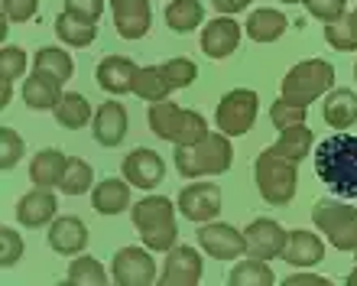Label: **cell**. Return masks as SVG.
<instances>
[{"label": "cell", "instance_id": "17", "mask_svg": "<svg viewBox=\"0 0 357 286\" xmlns=\"http://www.w3.org/2000/svg\"><path fill=\"white\" fill-rule=\"evenodd\" d=\"M137 62L127 56H107L101 59V66H98V85L104 91H111V95H127L133 91V82H137Z\"/></svg>", "mask_w": 357, "mask_h": 286}, {"label": "cell", "instance_id": "38", "mask_svg": "<svg viewBox=\"0 0 357 286\" xmlns=\"http://www.w3.org/2000/svg\"><path fill=\"white\" fill-rule=\"evenodd\" d=\"M23 156V137L13 130V127H3L0 130V166L3 170H13Z\"/></svg>", "mask_w": 357, "mask_h": 286}, {"label": "cell", "instance_id": "50", "mask_svg": "<svg viewBox=\"0 0 357 286\" xmlns=\"http://www.w3.org/2000/svg\"><path fill=\"white\" fill-rule=\"evenodd\" d=\"M282 3H302V0H282Z\"/></svg>", "mask_w": 357, "mask_h": 286}, {"label": "cell", "instance_id": "34", "mask_svg": "<svg viewBox=\"0 0 357 286\" xmlns=\"http://www.w3.org/2000/svg\"><path fill=\"white\" fill-rule=\"evenodd\" d=\"M91 182H94L91 166H88L85 160L72 156L68 166H66V176H62V182H59V189L66 192V195H85V192L91 189Z\"/></svg>", "mask_w": 357, "mask_h": 286}, {"label": "cell", "instance_id": "31", "mask_svg": "<svg viewBox=\"0 0 357 286\" xmlns=\"http://www.w3.org/2000/svg\"><path fill=\"white\" fill-rule=\"evenodd\" d=\"M202 3L198 0H172L166 7V23H169L172 33H192V29L202 23Z\"/></svg>", "mask_w": 357, "mask_h": 286}, {"label": "cell", "instance_id": "46", "mask_svg": "<svg viewBox=\"0 0 357 286\" xmlns=\"http://www.w3.org/2000/svg\"><path fill=\"white\" fill-rule=\"evenodd\" d=\"M250 0H215V10L221 13V17H231V13H237V10H244Z\"/></svg>", "mask_w": 357, "mask_h": 286}, {"label": "cell", "instance_id": "12", "mask_svg": "<svg viewBox=\"0 0 357 286\" xmlns=\"http://www.w3.org/2000/svg\"><path fill=\"white\" fill-rule=\"evenodd\" d=\"M198 241H202V250H208L211 257L218 260H237L241 254H247V238L244 231L231 228V225H205L198 231Z\"/></svg>", "mask_w": 357, "mask_h": 286}, {"label": "cell", "instance_id": "39", "mask_svg": "<svg viewBox=\"0 0 357 286\" xmlns=\"http://www.w3.org/2000/svg\"><path fill=\"white\" fill-rule=\"evenodd\" d=\"M26 68V52L20 46H3L0 49V78L3 82H13V78L23 75Z\"/></svg>", "mask_w": 357, "mask_h": 286}, {"label": "cell", "instance_id": "15", "mask_svg": "<svg viewBox=\"0 0 357 286\" xmlns=\"http://www.w3.org/2000/svg\"><path fill=\"white\" fill-rule=\"evenodd\" d=\"M114 27L123 39H143L153 27L150 0H111Z\"/></svg>", "mask_w": 357, "mask_h": 286}, {"label": "cell", "instance_id": "42", "mask_svg": "<svg viewBox=\"0 0 357 286\" xmlns=\"http://www.w3.org/2000/svg\"><path fill=\"white\" fill-rule=\"evenodd\" d=\"M39 0H3V17L10 23H26V20L36 17Z\"/></svg>", "mask_w": 357, "mask_h": 286}, {"label": "cell", "instance_id": "7", "mask_svg": "<svg viewBox=\"0 0 357 286\" xmlns=\"http://www.w3.org/2000/svg\"><path fill=\"white\" fill-rule=\"evenodd\" d=\"M312 221L321 234H328V241L338 250H357V209L344 202L321 199L312 209Z\"/></svg>", "mask_w": 357, "mask_h": 286}, {"label": "cell", "instance_id": "51", "mask_svg": "<svg viewBox=\"0 0 357 286\" xmlns=\"http://www.w3.org/2000/svg\"><path fill=\"white\" fill-rule=\"evenodd\" d=\"M354 75H357V66H354Z\"/></svg>", "mask_w": 357, "mask_h": 286}, {"label": "cell", "instance_id": "3", "mask_svg": "<svg viewBox=\"0 0 357 286\" xmlns=\"http://www.w3.org/2000/svg\"><path fill=\"white\" fill-rule=\"evenodd\" d=\"M146 121H150V130L160 140H169L176 146H192L202 137H208V124L198 111H185V107L172 105V101H156L146 111Z\"/></svg>", "mask_w": 357, "mask_h": 286}, {"label": "cell", "instance_id": "33", "mask_svg": "<svg viewBox=\"0 0 357 286\" xmlns=\"http://www.w3.org/2000/svg\"><path fill=\"white\" fill-rule=\"evenodd\" d=\"M56 121L68 130H78L91 121V105L85 101V95H62V101L56 105Z\"/></svg>", "mask_w": 357, "mask_h": 286}, {"label": "cell", "instance_id": "8", "mask_svg": "<svg viewBox=\"0 0 357 286\" xmlns=\"http://www.w3.org/2000/svg\"><path fill=\"white\" fill-rule=\"evenodd\" d=\"M257 91H250V88H234V91H227L225 98H221V105H218V130L227 137H241L247 134L250 127H254L257 121Z\"/></svg>", "mask_w": 357, "mask_h": 286}, {"label": "cell", "instance_id": "44", "mask_svg": "<svg viewBox=\"0 0 357 286\" xmlns=\"http://www.w3.org/2000/svg\"><path fill=\"white\" fill-rule=\"evenodd\" d=\"M66 10L75 13V17H85V20H101V10H104V0H66Z\"/></svg>", "mask_w": 357, "mask_h": 286}, {"label": "cell", "instance_id": "47", "mask_svg": "<svg viewBox=\"0 0 357 286\" xmlns=\"http://www.w3.org/2000/svg\"><path fill=\"white\" fill-rule=\"evenodd\" d=\"M10 95H13V82H3V91H0V107L10 105Z\"/></svg>", "mask_w": 357, "mask_h": 286}, {"label": "cell", "instance_id": "29", "mask_svg": "<svg viewBox=\"0 0 357 286\" xmlns=\"http://www.w3.org/2000/svg\"><path fill=\"white\" fill-rule=\"evenodd\" d=\"M172 91V85L166 82L160 66H146L137 72V82H133V95L143 98L146 105H156V101H166Z\"/></svg>", "mask_w": 357, "mask_h": 286}, {"label": "cell", "instance_id": "16", "mask_svg": "<svg viewBox=\"0 0 357 286\" xmlns=\"http://www.w3.org/2000/svg\"><path fill=\"white\" fill-rule=\"evenodd\" d=\"M241 43V27L231 17H218L202 29V52L208 59H227Z\"/></svg>", "mask_w": 357, "mask_h": 286}, {"label": "cell", "instance_id": "13", "mask_svg": "<svg viewBox=\"0 0 357 286\" xmlns=\"http://www.w3.org/2000/svg\"><path fill=\"white\" fill-rule=\"evenodd\" d=\"M162 176H166V163L156 150H146V146H137V150L123 160V179L137 186V189H153L160 186Z\"/></svg>", "mask_w": 357, "mask_h": 286}, {"label": "cell", "instance_id": "26", "mask_svg": "<svg viewBox=\"0 0 357 286\" xmlns=\"http://www.w3.org/2000/svg\"><path fill=\"white\" fill-rule=\"evenodd\" d=\"M33 72H43V75L56 78L59 85H66L68 78H72V72H75V62H72V56H68L66 49L43 46L36 52V59H33Z\"/></svg>", "mask_w": 357, "mask_h": 286}, {"label": "cell", "instance_id": "20", "mask_svg": "<svg viewBox=\"0 0 357 286\" xmlns=\"http://www.w3.org/2000/svg\"><path fill=\"white\" fill-rule=\"evenodd\" d=\"M88 244V228L82 218H56L52 221V228H49V248L56 250V254H82Z\"/></svg>", "mask_w": 357, "mask_h": 286}, {"label": "cell", "instance_id": "4", "mask_svg": "<svg viewBox=\"0 0 357 286\" xmlns=\"http://www.w3.org/2000/svg\"><path fill=\"white\" fill-rule=\"evenodd\" d=\"M133 225L140 231L143 244L150 250H169L176 248V209L166 195H150L133 205Z\"/></svg>", "mask_w": 357, "mask_h": 286}, {"label": "cell", "instance_id": "2", "mask_svg": "<svg viewBox=\"0 0 357 286\" xmlns=\"http://www.w3.org/2000/svg\"><path fill=\"white\" fill-rule=\"evenodd\" d=\"M231 163H234V146H231L227 134H208L192 146H176V170L185 179L221 176L231 170Z\"/></svg>", "mask_w": 357, "mask_h": 286}, {"label": "cell", "instance_id": "35", "mask_svg": "<svg viewBox=\"0 0 357 286\" xmlns=\"http://www.w3.org/2000/svg\"><path fill=\"white\" fill-rule=\"evenodd\" d=\"M68 283H82V286H104L107 283V273L94 257H78L72 260L68 267Z\"/></svg>", "mask_w": 357, "mask_h": 286}, {"label": "cell", "instance_id": "18", "mask_svg": "<svg viewBox=\"0 0 357 286\" xmlns=\"http://www.w3.org/2000/svg\"><path fill=\"white\" fill-rule=\"evenodd\" d=\"M91 134L101 146H117V143L127 137V111H123L121 101H104L98 107V114L91 121Z\"/></svg>", "mask_w": 357, "mask_h": 286}, {"label": "cell", "instance_id": "11", "mask_svg": "<svg viewBox=\"0 0 357 286\" xmlns=\"http://www.w3.org/2000/svg\"><path fill=\"white\" fill-rule=\"evenodd\" d=\"M244 238H247V254H250V257L273 260V257H282V248H286V241H289V231H282L273 218H257L247 225Z\"/></svg>", "mask_w": 357, "mask_h": 286}, {"label": "cell", "instance_id": "9", "mask_svg": "<svg viewBox=\"0 0 357 286\" xmlns=\"http://www.w3.org/2000/svg\"><path fill=\"white\" fill-rule=\"evenodd\" d=\"M111 277L121 286H150L156 280V260L143 248H123L114 254Z\"/></svg>", "mask_w": 357, "mask_h": 286}, {"label": "cell", "instance_id": "19", "mask_svg": "<svg viewBox=\"0 0 357 286\" xmlns=\"http://www.w3.org/2000/svg\"><path fill=\"white\" fill-rule=\"evenodd\" d=\"M56 209H59L56 195L49 189H39L36 186V189L26 192V195L17 202V218H20V225H26V228H43L46 221L56 218Z\"/></svg>", "mask_w": 357, "mask_h": 286}, {"label": "cell", "instance_id": "10", "mask_svg": "<svg viewBox=\"0 0 357 286\" xmlns=\"http://www.w3.org/2000/svg\"><path fill=\"white\" fill-rule=\"evenodd\" d=\"M178 211L185 215L188 221H215L218 211H221V189L215 182H195V186H185L178 192Z\"/></svg>", "mask_w": 357, "mask_h": 286}, {"label": "cell", "instance_id": "24", "mask_svg": "<svg viewBox=\"0 0 357 286\" xmlns=\"http://www.w3.org/2000/svg\"><path fill=\"white\" fill-rule=\"evenodd\" d=\"M23 101H26L33 111H46V107H56L62 101V85L56 78L43 75V72H33V75L23 82Z\"/></svg>", "mask_w": 357, "mask_h": 286}, {"label": "cell", "instance_id": "22", "mask_svg": "<svg viewBox=\"0 0 357 286\" xmlns=\"http://www.w3.org/2000/svg\"><path fill=\"white\" fill-rule=\"evenodd\" d=\"M321 117L331 130H348L357 124V95L351 88H335L328 98H325V107H321Z\"/></svg>", "mask_w": 357, "mask_h": 286}, {"label": "cell", "instance_id": "49", "mask_svg": "<svg viewBox=\"0 0 357 286\" xmlns=\"http://www.w3.org/2000/svg\"><path fill=\"white\" fill-rule=\"evenodd\" d=\"M348 286H357V267L348 273Z\"/></svg>", "mask_w": 357, "mask_h": 286}, {"label": "cell", "instance_id": "36", "mask_svg": "<svg viewBox=\"0 0 357 286\" xmlns=\"http://www.w3.org/2000/svg\"><path fill=\"white\" fill-rule=\"evenodd\" d=\"M160 68H162V75H166V82H169L172 88H188L198 78L195 62H192V59H182V56L169 59V62H162Z\"/></svg>", "mask_w": 357, "mask_h": 286}, {"label": "cell", "instance_id": "25", "mask_svg": "<svg viewBox=\"0 0 357 286\" xmlns=\"http://www.w3.org/2000/svg\"><path fill=\"white\" fill-rule=\"evenodd\" d=\"M289 27V20L282 17L280 10H254L250 17H247V36L254 39V43H273V39H280Z\"/></svg>", "mask_w": 357, "mask_h": 286}, {"label": "cell", "instance_id": "43", "mask_svg": "<svg viewBox=\"0 0 357 286\" xmlns=\"http://www.w3.org/2000/svg\"><path fill=\"white\" fill-rule=\"evenodd\" d=\"M0 241H3V254H0V264L3 267H13L20 257H23V238H20L13 228L0 231Z\"/></svg>", "mask_w": 357, "mask_h": 286}, {"label": "cell", "instance_id": "30", "mask_svg": "<svg viewBox=\"0 0 357 286\" xmlns=\"http://www.w3.org/2000/svg\"><path fill=\"white\" fill-rule=\"evenodd\" d=\"M309 146H312V130H309V124L302 121V124L286 127V130H282V137H280V143H276L273 150L280 153V156H286V160L299 163V160H305V156H309Z\"/></svg>", "mask_w": 357, "mask_h": 286}, {"label": "cell", "instance_id": "14", "mask_svg": "<svg viewBox=\"0 0 357 286\" xmlns=\"http://www.w3.org/2000/svg\"><path fill=\"white\" fill-rule=\"evenodd\" d=\"M202 280V257L195 248H169L166 250V267H162V286H195Z\"/></svg>", "mask_w": 357, "mask_h": 286}, {"label": "cell", "instance_id": "23", "mask_svg": "<svg viewBox=\"0 0 357 286\" xmlns=\"http://www.w3.org/2000/svg\"><path fill=\"white\" fill-rule=\"evenodd\" d=\"M66 166H68V156L62 150H39L29 163V179L36 182L39 189H52L62 182L66 176Z\"/></svg>", "mask_w": 357, "mask_h": 286}, {"label": "cell", "instance_id": "28", "mask_svg": "<svg viewBox=\"0 0 357 286\" xmlns=\"http://www.w3.org/2000/svg\"><path fill=\"white\" fill-rule=\"evenodd\" d=\"M94 33H98V23L94 20H85V17H75V13H59L56 17V36L68 46H91L94 43Z\"/></svg>", "mask_w": 357, "mask_h": 286}, {"label": "cell", "instance_id": "5", "mask_svg": "<svg viewBox=\"0 0 357 286\" xmlns=\"http://www.w3.org/2000/svg\"><path fill=\"white\" fill-rule=\"evenodd\" d=\"M335 82V68L325 59H305L299 66L289 68V75L282 78V91L280 98L289 105L309 107L315 98H321Z\"/></svg>", "mask_w": 357, "mask_h": 286}, {"label": "cell", "instance_id": "27", "mask_svg": "<svg viewBox=\"0 0 357 286\" xmlns=\"http://www.w3.org/2000/svg\"><path fill=\"white\" fill-rule=\"evenodd\" d=\"M91 205L94 211H101V215H117L130 205V186L123 179H104L98 182V189L91 195Z\"/></svg>", "mask_w": 357, "mask_h": 286}, {"label": "cell", "instance_id": "21", "mask_svg": "<svg viewBox=\"0 0 357 286\" xmlns=\"http://www.w3.org/2000/svg\"><path fill=\"white\" fill-rule=\"evenodd\" d=\"M325 257V244H321L319 234L312 231H289V241L282 248V260L292 264V267H315L319 260Z\"/></svg>", "mask_w": 357, "mask_h": 286}, {"label": "cell", "instance_id": "45", "mask_svg": "<svg viewBox=\"0 0 357 286\" xmlns=\"http://www.w3.org/2000/svg\"><path fill=\"white\" fill-rule=\"evenodd\" d=\"M328 280L325 277H315V273H292L289 280H286V286H325Z\"/></svg>", "mask_w": 357, "mask_h": 286}, {"label": "cell", "instance_id": "6", "mask_svg": "<svg viewBox=\"0 0 357 286\" xmlns=\"http://www.w3.org/2000/svg\"><path fill=\"white\" fill-rule=\"evenodd\" d=\"M254 176H257V189L264 195V202L270 205H289L292 195H296V163L280 156L273 150H264L257 156V166H254Z\"/></svg>", "mask_w": 357, "mask_h": 286}, {"label": "cell", "instance_id": "40", "mask_svg": "<svg viewBox=\"0 0 357 286\" xmlns=\"http://www.w3.org/2000/svg\"><path fill=\"white\" fill-rule=\"evenodd\" d=\"M305 111H309V107L289 105V101L276 98V105L270 107V121L280 127V130H286V127H292V124H302V121H305Z\"/></svg>", "mask_w": 357, "mask_h": 286}, {"label": "cell", "instance_id": "37", "mask_svg": "<svg viewBox=\"0 0 357 286\" xmlns=\"http://www.w3.org/2000/svg\"><path fill=\"white\" fill-rule=\"evenodd\" d=\"M325 39H328L331 49H338V52H354V49H357V39H354V33H351L348 13H341L338 20L325 23Z\"/></svg>", "mask_w": 357, "mask_h": 286}, {"label": "cell", "instance_id": "32", "mask_svg": "<svg viewBox=\"0 0 357 286\" xmlns=\"http://www.w3.org/2000/svg\"><path fill=\"white\" fill-rule=\"evenodd\" d=\"M231 286H273V270L266 260L260 257H250V260H241L234 270H231Z\"/></svg>", "mask_w": 357, "mask_h": 286}, {"label": "cell", "instance_id": "41", "mask_svg": "<svg viewBox=\"0 0 357 286\" xmlns=\"http://www.w3.org/2000/svg\"><path fill=\"white\" fill-rule=\"evenodd\" d=\"M302 3H305L312 17L321 20V23H331V20H338L341 13H344V0H302Z\"/></svg>", "mask_w": 357, "mask_h": 286}, {"label": "cell", "instance_id": "48", "mask_svg": "<svg viewBox=\"0 0 357 286\" xmlns=\"http://www.w3.org/2000/svg\"><path fill=\"white\" fill-rule=\"evenodd\" d=\"M348 23H351V33H354V39H357V10L348 13Z\"/></svg>", "mask_w": 357, "mask_h": 286}, {"label": "cell", "instance_id": "52", "mask_svg": "<svg viewBox=\"0 0 357 286\" xmlns=\"http://www.w3.org/2000/svg\"><path fill=\"white\" fill-rule=\"evenodd\" d=\"M354 254H357V250H354Z\"/></svg>", "mask_w": 357, "mask_h": 286}, {"label": "cell", "instance_id": "1", "mask_svg": "<svg viewBox=\"0 0 357 286\" xmlns=\"http://www.w3.org/2000/svg\"><path fill=\"white\" fill-rule=\"evenodd\" d=\"M315 172L331 192L357 199V137L335 134L321 140L315 150Z\"/></svg>", "mask_w": 357, "mask_h": 286}]
</instances>
